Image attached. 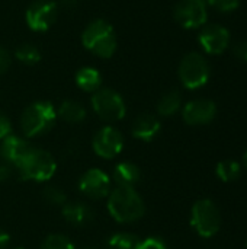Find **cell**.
<instances>
[{
  "instance_id": "cell-1",
  "label": "cell",
  "mask_w": 247,
  "mask_h": 249,
  "mask_svg": "<svg viewBox=\"0 0 247 249\" xmlns=\"http://www.w3.org/2000/svg\"><path fill=\"white\" fill-rule=\"evenodd\" d=\"M82 42L86 50L100 58H111L118 45L112 25L103 19H95L84 28Z\"/></svg>"
},
{
  "instance_id": "cell-2",
  "label": "cell",
  "mask_w": 247,
  "mask_h": 249,
  "mask_svg": "<svg viewBox=\"0 0 247 249\" xmlns=\"http://www.w3.org/2000/svg\"><path fill=\"white\" fill-rule=\"evenodd\" d=\"M108 210L111 216L121 223H131L143 217L146 209L143 198L134 188L118 187L111 193L108 201Z\"/></svg>"
},
{
  "instance_id": "cell-3",
  "label": "cell",
  "mask_w": 247,
  "mask_h": 249,
  "mask_svg": "<svg viewBox=\"0 0 247 249\" xmlns=\"http://www.w3.org/2000/svg\"><path fill=\"white\" fill-rule=\"evenodd\" d=\"M57 120V111L51 102L38 101L31 104L22 114V131L26 137L41 136L52 128Z\"/></svg>"
},
{
  "instance_id": "cell-4",
  "label": "cell",
  "mask_w": 247,
  "mask_h": 249,
  "mask_svg": "<svg viewBox=\"0 0 247 249\" xmlns=\"http://www.w3.org/2000/svg\"><path fill=\"white\" fill-rule=\"evenodd\" d=\"M55 168V160L48 152L32 149L29 155L23 159V162L17 166V171L22 179L42 182L54 175Z\"/></svg>"
},
{
  "instance_id": "cell-5",
  "label": "cell",
  "mask_w": 247,
  "mask_h": 249,
  "mask_svg": "<svg viewBox=\"0 0 247 249\" xmlns=\"http://www.w3.org/2000/svg\"><path fill=\"white\" fill-rule=\"evenodd\" d=\"M210 64L199 53L186 54L178 69L179 79L186 89H199L210 79Z\"/></svg>"
},
{
  "instance_id": "cell-6",
  "label": "cell",
  "mask_w": 247,
  "mask_h": 249,
  "mask_svg": "<svg viewBox=\"0 0 247 249\" xmlns=\"http://www.w3.org/2000/svg\"><path fill=\"white\" fill-rule=\"evenodd\" d=\"M191 225L199 236L213 238L221 226L218 207L207 198L197 201L191 212Z\"/></svg>"
},
{
  "instance_id": "cell-7",
  "label": "cell",
  "mask_w": 247,
  "mask_h": 249,
  "mask_svg": "<svg viewBox=\"0 0 247 249\" xmlns=\"http://www.w3.org/2000/svg\"><path fill=\"white\" fill-rule=\"evenodd\" d=\"M92 108L105 121H119L125 117L127 112L122 96L109 88L98 89L93 92Z\"/></svg>"
},
{
  "instance_id": "cell-8",
  "label": "cell",
  "mask_w": 247,
  "mask_h": 249,
  "mask_svg": "<svg viewBox=\"0 0 247 249\" xmlns=\"http://www.w3.org/2000/svg\"><path fill=\"white\" fill-rule=\"evenodd\" d=\"M58 4L52 0H36L25 12V20L29 29L35 32L48 31L58 18Z\"/></svg>"
},
{
  "instance_id": "cell-9",
  "label": "cell",
  "mask_w": 247,
  "mask_h": 249,
  "mask_svg": "<svg viewBox=\"0 0 247 249\" xmlns=\"http://www.w3.org/2000/svg\"><path fill=\"white\" fill-rule=\"evenodd\" d=\"M175 19L176 22L186 28L195 29L204 26L208 19L207 1L205 0H179L175 6Z\"/></svg>"
},
{
  "instance_id": "cell-10",
  "label": "cell",
  "mask_w": 247,
  "mask_h": 249,
  "mask_svg": "<svg viewBox=\"0 0 247 249\" xmlns=\"http://www.w3.org/2000/svg\"><path fill=\"white\" fill-rule=\"evenodd\" d=\"M124 147V137L122 134L114 127H103L100 128L95 139H93V150L98 156L103 159H112Z\"/></svg>"
},
{
  "instance_id": "cell-11",
  "label": "cell",
  "mask_w": 247,
  "mask_h": 249,
  "mask_svg": "<svg viewBox=\"0 0 247 249\" xmlns=\"http://www.w3.org/2000/svg\"><path fill=\"white\" fill-rule=\"evenodd\" d=\"M198 39H199L201 47L205 50V53L218 55L227 50V47L230 44V32L227 28H224L221 25L211 23V25L204 26Z\"/></svg>"
},
{
  "instance_id": "cell-12",
  "label": "cell",
  "mask_w": 247,
  "mask_h": 249,
  "mask_svg": "<svg viewBox=\"0 0 247 249\" xmlns=\"http://www.w3.org/2000/svg\"><path fill=\"white\" fill-rule=\"evenodd\" d=\"M79 188L89 198L100 200V198H105L106 196H109L111 179L100 169H89L80 178Z\"/></svg>"
},
{
  "instance_id": "cell-13",
  "label": "cell",
  "mask_w": 247,
  "mask_h": 249,
  "mask_svg": "<svg viewBox=\"0 0 247 249\" xmlns=\"http://www.w3.org/2000/svg\"><path fill=\"white\" fill-rule=\"evenodd\" d=\"M182 115L189 125H205L215 118L217 105L210 99H195L183 107Z\"/></svg>"
},
{
  "instance_id": "cell-14",
  "label": "cell",
  "mask_w": 247,
  "mask_h": 249,
  "mask_svg": "<svg viewBox=\"0 0 247 249\" xmlns=\"http://www.w3.org/2000/svg\"><path fill=\"white\" fill-rule=\"evenodd\" d=\"M31 150L32 147L25 139L10 134L4 137L0 144V156L3 158V160L9 165H15L16 168L23 162Z\"/></svg>"
},
{
  "instance_id": "cell-15",
  "label": "cell",
  "mask_w": 247,
  "mask_h": 249,
  "mask_svg": "<svg viewBox=\"0 0 247 249\" xmlns=\"http://www.w3.org/2000/svg\"><path fill=\"white\" fill-rule=\"evenodd\" d=\"M160 131V121L153 114H141L132 124V136L143 142H151Z\"/></svg>"
},
{
  "instance_id": "cell-16",
  "label": "cell",
  "mask_w": 247,
  "mask_h": 249,
  "mask_svg": "<svg viewBox=\"0 0 247 249\" xmlns=\"http://www.w3.org/2000/svg\"><path fill=\"white\" fill-rule=\"evenodd\" d=\"M63 217L71 225L83 226L92 222L93 212L83 203H66L63 206Z\"/></svg>"
},
{
  "instance_id": "cell-17",
  "label": "cell",
  "mask_w": 247,
  "mask_h": 249,
  "mask_svg": "<svg viewBox=\"0 0 247 249\" xmlns=\"http://www.w3.org/2000/svg\"><path fill=\"white\" fill-rule=\"evenodd\" d=\"M141 174L140 169L130 162H121L114 169V181L118 187L134 188V185L140 181Z\"/></svg>"
},
{
  "instance_id": "cell-18",
  "label": "cell",
  "mask_w": 247,
  "mask_h": 249,
  "mask_svg": "<svg viewBox=\"0 0 247 249\" xmlns=\"http://www.w3.org/2000/svg\"><path fill=\"white\" fill-rule=\"evenodd\" d=\"M76 85L84 92H96L100 89L102 76L93 67H82L76 73Z\"/></svg>"
},
{
  "instance_id": "cell-19",
  "label": "cell",
  "mask_w": 247,
  "mask_h": 249,
  "mask_svg": "<svg viewBox=\"0 0 247 249\" xmlns=\"http://www.w3.org/2000/svg\"><path fill=\"white\" fill-rule=\"evenodd\" d=\"M57 114H58L64 121L76 124V123H80V121L84 120V117H86V109H84V107H83L80 102H77V101H70V99H68V101H64V102L60 105Z\"/></svg>"
},
{
  "instance_id": "cell-20",
  "label": "cell",
  "mask_w": 247,
  "mask_h": 249,
  "mask_svg": "<svg viewBox=\"0 0 247 249\" xmlns=\"http://www.w3.org/2000/svg\"><path fill=\"white\" fill-rule=\"evenodd\" d=\"M181 104H182V96L178 90L167 92L160 98L157 104V112L163 117H170L179 111Z\"/></svg>"
},
{
  "instance_id": "cell-21",
  "label": "cell",
  "mask_w": 247,
  "mask_h": 249,
  "mask_svg": "<svg viewBox=\"0 0 247 249\" xmlns=\"http://www.w3.org/2000/svg\"><path fill=\"white\" fill-rule=\"evenodd\" d=\"M217 175L223 182H234L242 175V165L236 160L227 159L217 165Z\"/></svg>"
},
{
  "instance_id": "cell-22",
  "label": "cell",
  "mask_w": 247,
  "mask_h": 249,
  "mask_svg": "<svg viewBox=\"0 0 247 249\" xmlns=\"http://www.w3.org/2000/svg\"><path fill=\"white\" fill-rule=\"evenodd\" d=\"M15 57L17 61L26 66H33L41 60V51L32 44H22L15 50Z\"/></svg>"
},
{
  "instance_id": "cell-23",
  "label": "cell",
  "mask_w": 247,
  "mask_h": 249,
  "mask_svg": "<svg viewBox=\"0 0 247 249\" xmlns=\"http://www.w3.org/2000/svg\"><path fill=\"white\" fill-rule=\"evenodd\" d=\"M138 239L131 233H116L108 241V249H137Z\"/></svg>"
},
{
  "instance_id": "cell-24",
  "label": "cell",
  "mask_w": 247,
  "mask_h": 249,
  "mask_svg": "<svg viewBox=\"0 0 247 249\" xmlns=\"http://www.w3.org/2000/svg\"><path fill=\"white\" fill-rule=\"evenodd\" d=\"M41 249H74V245L63 235H51L42 242Z\"/></svg>"
},
{
  "instance_id": "cell-25",
  "label": "cell",
  "mask_w": 247,
  "mask_h": 249,
  "mask_svg": "<svg viewBox=\"0 0 247 249\" xmlns=\"http://www.w3.org/2000/svg\"><path fill=\"white\" fill-rule=\"evenodd\" d=\"M44 198L45 201H48L51 206H64L67 203V196L64 194L63 190L57 188V187H47L44 190Z\"/></svg>"
},
{
  "instance_id": "cell-26",
  "label": "cell",
  "mask_w": 247,
  "mask_h": 249,
  "mask_svg": "<svg viewBox=\"0 0 247 249\" xmlns=\"http://www.w3.org/2000/svg\"><path fill=\"white\" fill-rule=\"evenodd\" d=\"M205 1H207V4H210L211 7H214L223 13L233 12L240 6V0H205Z\"/></svg>"
},
{
  "instance_id": "cell-27",
  "label": "cell",
  "mask_w": 247,
  "mask_h": 249,
  "mask_svg": "<svg viewBox=\"0 0 247 249\" xmlns=\"http://www.w3.org/2000/svg\"><path fill=\"white\" fill-rule=\"evenodd\" d=\"M137 249H167V247L160 238H147L138 242Z\"/></svg>"
},
{
  "instance_id": "cell-28",
  "label": "cell",
  "mask_w": 247,
  "mask_h": 249,
  "mask_svg": "<svg viewBox=\"0 0 247 249\" xmlns=\"http://www.w3.org/2000/svg\"><path fill=\"white\" fill-rule=\"evenodd\" d=\"M10 63H12L10 53L6 48L0 47V74L7 71V69L10 67Z\"/></svg>"
},
{
  "instance_id": "cell-29",
  "label": "cell",
  "mask_w": 247,
  "mask_h": 249,
  "mask_svg": "<svg viewBox=\"0 0 247 249\" xmlns=\"http://www.w3.org/2000/svg\"><path fill=\"white\" fill-rule=\"evenodd\" d=\"M10 130H12V125H10V121L9 118L0 112V140L7 137L10 134Z\"/></svg>"
},
{
  "instance_id": "cell-30",
  "label": "cell",
  "mask_w": 247,
  "mask_h": 249,
  "mask_svg": "<svg viewBox=\"0 0 247 249\" xmlns=\"http://www.w3.org/2000/svg\"><path fill=\"white\" fill-rule=\"evenodd\" d=\"M234 55L247 63V41H240L234 45Z\"/></svg>"
},
{
  "instance_id": "cell-31",
  "label": "cell",
  "mask_w": 247,
  "mask_h": 249,
  "mask_svg": "<svg viewBox=\"0 0 247 249\" xmlns=\"http://www.w3.org/2000/svg\"><path fill=\"white\" fill-rule=\"evenodd\" d=\"M12 169L9 165H0V182H4L10 178Z\"/></svg>"
},
{
  "instance_id": "cell-32",
  "label": "cell",
  "mask_w": 247,
  "mask_h": 249,
  "mask_svg": "<svg viewBox=\"0 0 247 249\" xmlns=\"http://www.w3.org/2000/svg\"><path fill=\"white\" fill-rule=\"evenodd\" d=\"M61 6L66 10H74L77 7V0H61Z\"/></svg>"
},
{
  "instance_id": "cell-33",
  "label": "cell",
  "mask_w": 247,
  "mask_h": 249,
  "mask_svg": "<svg viewBox=\"0 0 247 249\" xmlns=\"http://www.w3.org/2000/svg\"><path fill=\"white\" fill-rule=\"evenodd\" d=\"M7 244H9V235L4 231L0 229V249L6 248Z\"/></svg>"
},
{
  "instance_id": "cell-34",
  "label": "cell",
  "mask_w": 247,
  "mask_h": 249,
  "mask_svg": "<svg viewBox=\"0 0 247 249\" xmlns=\"http://www.w3.org/2000/svg\"><path fill=\"white\" fill-rule=\"evenodd\" d=\"M243 165H245V168L247 169V152L245 153V156H243Z\"/></svg>"
},
{
  "instance_id": "cell-35",
  "label": "cell",
  "mask_w": 247,
  "mask_h": 249,
  "mask_svg": "<svg viewBox=\"0 0 247 249\" xmlns=\"http://www.w3.org/2000/svg\"><path fill=\"white\" fill-rule=\"evenodd\" d=\"M82 249H98V248H95V247H83Z\"/></svg>"
},
{
  "instance_id": "cell-36",
  "label": "cell",
  "mask_w": 247,
  "mask_h": 249,
  "mask_svg": "<svg viewBox=\"0 0 247 249\" xmlns=\"http://www.w3.org/2000/svg\"><path fill=\"white\" fill-rule=\"evenodd\" d=\"M17 249H22V248H17Z\"/></svg>"
},
{
  "instance_id": "cell-37",
  "label": "cell",
  "mask_w": 247,
  "mask_h": 249,
  "mask_svg": "<svg viewBox=\"0 0 247 249\" xmlns=\"http://www.w3.org/2000/svg\"><path fill=\"white\" fill-rule=\"evenodd\" d=\"M246 247H247V242H246Z\"/></svg>"
}]
</instances>
